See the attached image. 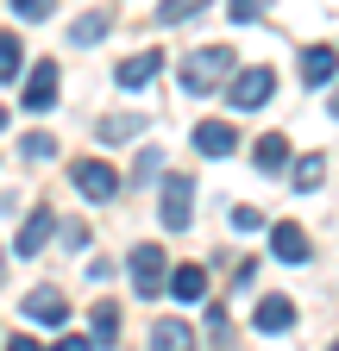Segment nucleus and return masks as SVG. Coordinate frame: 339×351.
Instances as JSON below:
<instances>
[{
    "label": "nucleus",
    "mask_w": 339,
    "mask_h": 351,
    "mask_svg": "<svg viewBox=\"0 0 339 351\" xmlns=\"http://www.w3.org/2000/svg\"><path fill=\"white\" fill-rule=\"evenodd\" d=\"M220 82H233V44H201L183 57V95H220Z\"/></svg>",
    "instance_id": "nucleus-1"
},
{
    "label": "nucleus",
    "mask_w": 339,
    "mask_h": 351,
    "mask_svg": "<svg viewBox=\"0 0 339 351\" xmlns=\"http://www.w3.org/2000/svg\"><path fill=\"white\" fill-rule=\"evenodd\" d=\"M126 270H132V295H163V289H170V263H163V245H132Z\"/></svg>",
    "instance_id": "nucleus-2"
},
{
    "label": "nucleus",
    "mask_w": 339,
    "mask_h": 351,
    "mask_svg": "<svg viewBox=\"0 0 339 351\" xmlns=\"http://www.w3.org/2000/svg\"><path fill=\"white\" fill-rule=\"evenodd\" d=\"M157 219H163L170 232H189V219H195V182H189V176H163Z\"/></svg>",
    "instance_id": "nucleus-3"
},
{
    "label": "nucleus",
    "mask_w": 339,
    "mask_h": 351,
    "mask_svg": "<svg viewBox=\"0 0 339 351\" xmlns=\"http://www.w3.org/2000/svg\"><path fill=\"white\" fill-rule=\"evenodd\" d=\"M69 182H75L82 201H113L119 195V169L101 163V157H82V163H69Z\"/></svg>",
    "instance_id": "nucleus-4"
},
{
    "label": "nucleus",
    "mask_w": 339,
    "mask_h": 351,
    "mask_svg": "<svg viewBox=\"0 0 339 351\" xmlns=\"http://www.w3.org/2000/svg\"><path fill=\"white\" fill-rule=\"evenodd\" d=\"M270 95H277V75H270L264 63H258V69H239V75H233V88H226V101H233L239 113H258Z\"/></svg>",
    "instance_id": "nucleus-5"
},
{
    "label": "nucleus",
    "mask_w": 339,
    "mask_h": 351,
    "mask_svg": "<svg viewBox=\"0 0 339 351\" xmlns=\"http://www.w3.org/2000/svg\"><path fill=\"white\" fill-rule=\"evenodd\" d=\"M19 314H25L32 326H63V320H69V301H63V289H32V295L19 301Z\"/></svg>",
    "instance_id": "nucleus-6"
},
{
    "label": "nucleus",
    "mask_w": 339,
    "mask_h": 351,
    "mask_svg": "<svg viewBox=\"0 0 339 351\" xmlns=\"http://www.w3.org/2000/svg\"><path fill=\"white\" fill-rule=\"evenodd\" d=\"M57 82H63V75H57L51 57H45V63H32V82H25V95H19L25 113H51V107H57Z\"/></svg>",
    "instance_id": "nucleus-7"
},
{
    "label": "nucleus",
    "mask_w": 339,
    "mask_h": 351,
    "mask_svg": "<svg viewBox=\"0 0 339 351\" xmlns=\"http://www.w3.org/2000/svg\"><path fill=\"white\" fill-rule=\"evenodd\" d=\"M51 232H57V213H51V207H32L25 226H19V239H13V251H19V257H38V251L51 245Z\"/></svg>",
    "instance_id": "nucleus-8"
},
{
    "label": "nucleus",
    "mask_w": 339,
    "mask_h": 351,
    "mask_svg": "<svg viewBox=\"0 0 339 351\" xmlns=\"http://www.w3.org/2000/svg\"><path fill=\"white\" fill-rule=\"evenodd\" d=\"M270 251H277L283 263H308V257H314L308 232H302V226H289V219H283V226H270Z\"/></svg>",
    "instance_id": "nucleus-9"
},
{
    "label": "nucleus",
    "mask_w": 339,
    "mask_h": 351,
    "mask_svg": "<svg viewBox=\"0 0 339 351\" xmlns=\"http://www.w3.org/2000/svg\"><path fill=\"white\" fill-rule=\"evenodd\" d=\"M233 145H239V132H233L226 119H201V125H195V151H201V157H226Z\"/></svg>",
    "instance_id": "nucleus-10"
},
{
    "label": "nucleus",
    "mask_w": 339,
    "mask_h": 351,
    "mask_svg": "<svg viewBox=\"0 0 339 351\" xmlns=\"http://www.w3.org/2000/svg\"><path fill=\"white\" fill-rule=\"evenodd\" d=\"M339 75V51H327V44H308V51H302V82L308 88H327Z\"/></svg>",
    "instance_id": "nucleus-11"
},
{
    "label": "nucleus",
    "mask_w": 339,
    "mask_h": 351,
    "mask_svg": "<svg viewBox=\"0 0 339 351\" xmlns=\"http://www.w3.org/2000/svg\"><path fill=\"white\" fill-rule=\"evenodd\" d=\"M163 295H176L183 307H189V301H201V295H207V270H201V263H176V270H170V289H163Z\"/></svg>",
    "instance_id": "nucleus-12"
},
{
    "label": "nucleus",
    "mask_w": 339,
    "mask_h": 351,
    "mask_svg": "<svg viewBox=\"0 0 339 351\" xmlns=\"http://www.w3.org/2000/svg\"><path fill=\"white\" fill-rule=\"evenodd\" d=\"M157 69H163V51H139V57H126V63L113 69V82H119V88H145Z\"/></svg>",
    "instance_id": "nucleus-13"
},
{
    "label": "nucleus",
    "mask_w": 339,
    "mask_h": 351,
    "mask_svg": "<svg viewBox=\"0 0 339 351\" xmlns=\"http://www.w3.org/2000/svg\"><path fill=\"white\" fill-rule=\"evenodd\" d=\"M251 326H258V332H289V326H295V307H289L283 295H264L258 314H251Z\"/></svg>",
    "instance_id": "nucleus-14"
},
{
    "label": "nucleus",
    "mask_w": 339,
    "mask_h": 351,
    "mask_svg": "<svg viewBox=\"0 0 339 351\" xmlns=\"http://www.w3.org/2000/svg\"><path fill=\"white\" fill-rule=\"evenodd\" d=\"M251 163H258L264 176H277V169L289 163V138H283V132H264V138L251 145Z\"/></svg>",
    "instance_id": "nucleus-15"
},
{
    "label": "nucleus",
    "mask_w": 339,
    "mask_h": 351,
    "mask_svg": "<svg viewBox=\"0 0 339 351\" xmlns=\"http://www.w3.org/2000/svg\"><path fill=\"white\" fill-rule=\"evenodd\" d=\"M107 32H113V13H107V7H95V13H82V19L69 25V44H101Z\"/></svg>",
    "instance_id": "nucleus-16"
},
{
    "label": "nucleus",
    "mask_w": 339,
    "mask_h": 351,
    "mask_svg": "<svg viewBox=\"0 0 339 351\" xmlns=\"http://www.w3.org/2000/svg\"><path fill=\"white\" fill-rule=\"evenodd\" d=\"M151 351H195V332L183 320H157L151 326Z\"/></svg>",
    "instance_id": "nucleus-17"
},
{
    "label": "nucleus",
    "mask_w": 339,
    "mask_h": 351,
    "mask_svg": "<svg viewBox=\"0 0 339 351\" xmlns=\"http://www.w3.org/2000/svg\"><path fill=\"white\" fill-rule=\"evenodd\" d=\"M95 132H101V145H126V138H139V132H145V119L139 113H107Z\"/></svg>",
    "instance_id": "nucleus-18"
},
{
    "label": "nucleus",
    "mask_w": 339,
    "mask_h": 351,
    "mask_svg": "<svg viewBox=\"0 0 339 351\" xmlns=\"http://www.w3.org/2000/svg\"><path fill=\"white\" fill-rule=\"evenodd\" d=\"M89 339H95V345H113V339H119V307H113V301H95V314H89Z\"/></svg>",
    "instance_id": "nucleus-19"
},
{
    "label": "nucleus",
    "mask_w": 339,
    "mask_h": 351,
    "mask_svg": "<svg viewBox=\"0 0 339 351\" xmlns=\"http://www.w3.org/2000/svg\"><path fill=\"white\" fill-rule=\"evenodd\" d=\"M320 182H327V157H320V151H308L302 163H295V189H302V195H314Z\"/></svg>",
    "instance_id": "nucleus-20"
},
{
    "label": "nucleus",
    "mask_w": 339,
    "mask_h": 351,
    "mask_svg": "<svg viewBox=\"0 0 339 351\" xmlns=\"http://www.w3.org/2000/svg\"><path fill=\"white\" fill-rule=\"evenodd\" d=\"M207 345L233 351V314H226V307H207Z\"/></svg>",
    "instance_id": "nucleus-21"
},
{
    "label": "nucleus",
    "mask_w": 339,
    "mask_h": 351,
    "mask_svg": "<svg viewBox=\"0 0 339 351\" xmlns=\"http://www.w3.org/2000/svg\"><path fill=\"white\" fill-rule=\"evenodd\" d=\"M201 7H214V0H163V7H157V19H163V25H183V19H195Z\"/></svg>",
    "instance_id": "nucleus-22"
},
{
    "label": "nucleus",
    "mask_w": 339,
    "mask_h": 351,
    "mask_svg": "<svg viewBox=\"0 0 339 351\" xmlns=\"http://www.w3.org/2000/svg\"><path fill=\"white\" fill-rule=\"evenodd\" d=\"M19 63H25L19 38H13V32H0V82H13V75H19Z\"/></svg>",
    "instance_id": "nucleus-23"
},
{
    "label": "nucleus",
    "mask_w": 339,
    "mask_h": 351,
    "mask_svg": "<svg viewBox=\"0 0 339 351\" xmlns=\"http://www.w3.org/2000/svg\"><path fill=\"white\" fill-rule=\"evenodd\" d=\"M19 151H25V163H51L57 157V138H51V132H25Z\"/></svg>",
    "instance_id": "nucleus-24"
},
{
    "label": "nucleus",
    "mask_w": 339,
    "mask_h": 351,
    "mask_svg": "<svg viewBox=\"0 0 339 351\" xmlns=\"http://www.w3.org/2000/svg\"><path fill=\"white\" fill-rule=\"evenodd\" d=\"M157 169H163V151H157V145H145V151H139V163H132V189H139V182H151Z\"/></svg>",
    "instance_id": "nucleus-25"
},
{
    "label": "nucleus",
    "mask_w": 339,
    "mask_h": 351,
    "mask_svg": "<svg viewBox=\"0 0 339 351\" xmlns=\"http://www.w3.org/2000/svg\"><path fill=\"white\" fill-rule=\"evenodd\" d=\"M226 13H233V25H251L270 13V0H226Z\"/></svg>",
    "instance_id": "nucleus-26"
},
{
    "label": "nucleus",
    "mask_w": 339,
    "mask_h": 351,
    "mask_svg": "<svg viewBox=\"0 0 339 351\" xmlns=\"http://www.w3.org/2000/svg\"><path fill=\"white\" fill-rule=\"evenodd\" d=\"M51 13H57V0H13V19H32L38 25V19H51Z\"/></svg>",
    "instance_id": "nucleus-27"
},
{
    "label": "nucleus",
    "mask_w": 339,
    "mask_h": 351,
    "mask_svg": "<svg viewBox=\"0 0 339 351\" xmlns=\"http://www.w3.org/2000/svg\"><path fill=\"white\" fill-rule=\"evenodd\" d=\"M63 245H69V251H82V245H95V232L82 226V219H63Z\"/></svg>",
    "instance_id": "nucleus-28"
},
{
    "label": "nucleus",
    "mask_w": 339,
    "mask_h": 351,
    "mask_svg": "<svg viewBox=\"0 0 339 351\" xmlns=\"http://www.w3.org/2000/svg\"><path fill=\"white\" fill-rule=\"evenodd\" d=\"M258 226H264L258 207H233V232H258Z\"/></svg>",
    "instance_id": "nucleus-29"
},
{
    "label": "nucleus",
    "mask_w": 339,
    "mask_h": 351,
    "mask_svg": "<svg viewBox=\"0 0 339 351\" xmlns=\"http://www.w3.org/2000/svg\"><path fill=\"white\" fill-rule=\"evenodd\" d=\"M51 351H101V345H95V339H82V332H63Z\"/></svg>",
    "instance_id": "nucleus-30"
},
{
    "label": "nucleus",
    "mask_w": 339,
    "mask_h": 351,
    "mask_svg": "<svg viewBox=\"0 0 339 351\" xmlns=\"http://www.w3.org/2000/svg\"><path fill=\"white\" fill-rule=\"evenodd\" d=\"M7 351H45V345H32V332H19V339H7Z\"/></svg>",
    "instance_id": "nucleus-31"
},
{
    "label": "nucleus",
    "mask_w": 339,
    "mask_h": 351,
    "mask_svg": "<svg viewBox=\"0 0 339 351\" xmlns=\"http://www.w3.org/2000/svg\"><path fill=\"white\" fill-rule=\"evenodd\" d=\"M327 107H333V119H339V88H333V101H327Z\"/></svg>",
    "instance_id": "nucleus-32"
},
{
    "label": "nucleus",
    "mask_w": 339,
    "mask_h": 351,
    "mask_svg": "<svg viewBox=\"0 0 339 351\" xmlns=\"http://www.w3.org/2000/svg\"><path fill=\"white\" fill-rule=\"evenodd\" d=\"M0 282H7V257H0Z\"/></svg>",
    "instance_id": "nucleus-33"
},
{
    "label": "nucleus",
    "mask_w": 339,
    "mask_h": 351,
    "mask_svg": "<svg viewBox=\"0 0 339 351\" xmlns=\"http://www.w3.org/2000/svg\"><path fill=\"white\" fill-rule=\"evenodd\" d=\"M0 125H7V107H0Z\"/></svg>",
    "instance_id": "nucleus-34"
},
{
    "label": "nucleus",
    "mask_w": 339,
    "mask_h": 351,
    "mask_svg": "<svg viewBox=\"0 0 339 351\" xmlns=\"http://www.w3.org/2000/svg\"><path fill=\"white\" fill-rule=\"evenodd\" d=\"M327 351H339V339H333V345H327Z\"/></svg>",
    "instance_id": "nucleus-35"
}]
</instances>
